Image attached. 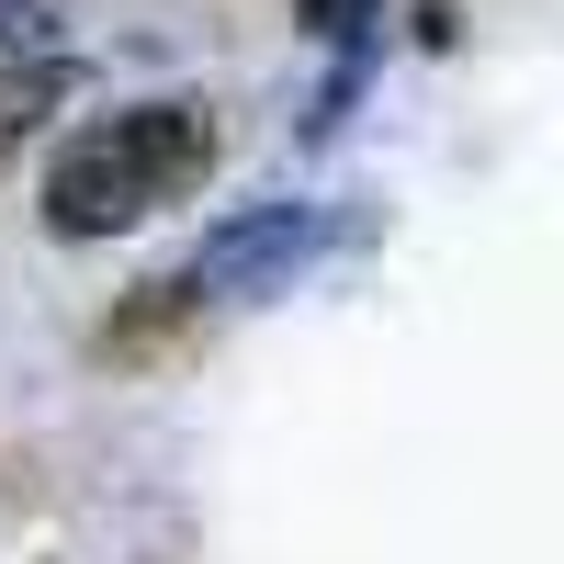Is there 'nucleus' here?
I'll return each instance as SVG.
<instances>
[{
    "mask_svg": "<svg viewBox=\"0 0 564 564\" xmlns=\"http://www.w3.org/2000/svg\"><path fill=\"white\" fill-rule=\"evenodd\" d=\"M316 260V204H238L204 226L193 249V282H215V294H282Z\"/></svg>",
    "mask_w": 564,
    "mask_h": 564,
    "instance_id": "obj_1",
    "label": "nucleus"
},
{
    "mask_svg": "<svg viewBox=\"0 0 564 564\" xmlns=\"http://www.w3.org/2000/svg\"><path fill=\"white\" fill-rule=\"evenodd\" d=\"M102 135H113V159L135 170L148 215H159V204H181V193H204V170H215V148H226L204 102H135V113H113Z\"/></svg>",
    "mask_w": 564,
    "mask_h": 564,
    "instance_id": "obj_2",
    "label": "nucleus"
},
{
    "mask_svg": "<svg viewBox=\"0 0 564 564\" xmlns=\"http://www.w3.org/2000/svg\"><path fill=\"white\" fill-rule=\"evenodd\" d=\"M45 226H57V238H124L135 215H148V193H135V170L113 159V135L90 124V135H68L57 159H45Z\"/></svg>",
    "mask_w": 564,
    "mask_h": 564,
    "instance_id": "obj_3",
    "label": "nucleus"
},
{
    "mask_svg": "<svg viewBox=\"0 0 564 564\" xmlns=\"http://www.w3.org/2000/svg\"><path fill=\"white\" fill-rule=\"evenodd\" d=\"M204 327V282L193 271H170V282H135V294L102 316V361L113 372H135V361H170L181 339Z\"/></svg>",
    "mask_w": 564,
    "mask_h": 564,
    "instance_id": "obj_4",
    "label": "nucleus"
},
{
    "mask_svg": "<svg viewBox=\"0 0 564 564\" xmlns=\"http://www.w3.org/2000/svg\"><path fill=\"white\" fill-rule=\"evenodd\" d=\"M57 57V0H0V79Z\"/></svg>",
    "mask_w": 564,
    "mask_h": 564,
    "instance_id": "obj_5",
    "label": "nucleus"
},
{
    "mask_svg": "<svg viewBox=\"0 0 564 564\" xmlns=\"http://www.w3.org/2000/svg\"><path fill=\"white\" fill-rule=\"evenodd\" d=\"M294 23H305L316 45H361L372 23H384V0H294Z\"/></svg>",
    "mask_w": 564,
    "mask_h": 564,
    "instance_id": "obj_6",
    "label": "nucleus"
}]
</instances>
